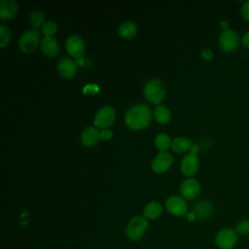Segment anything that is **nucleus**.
<instances>
[{
	"label": "nucleus",
	"instance_id": "2",
	"mask_svg": "<svg viewBox=\"0 0 249 249\" xmlns=\"http://www.w3.org/2000/svg\"><path fill=\"white\" fill-rule=\"evenodd\" d=\"M145 98L153 104H160L165 96L164 84L160 79H151L148 81L143 89Z\"/></svg>",
	"mask_w": 249,
	"mask_h": 249
},
{
	"label": "nucleus",
	"instance_id": "25",
	"mask_svg": "<svg viewBox=\"0 0 249 249\" xmlns=\"http://www.w3.org/2000/svg\"><path fill=\"white\" fill-rule=\"evenodd\" d=\"M42 31L45 34V36L53 37V35H54L56 33V31H57V25H56V23L54 21L48 20L42 26Z\"/></svg>",
	"mask_w": 249,
	"mask_h": 249
},
{
	"label": "nucleus",
	"instance_id": "30",
	"mask_svg": "<svg viewBox=\"0 0 249 249\" xmlns=\"http://www.w3.org/2000/svg\"><path fill=\"white\" fill-rule=\"evenodd\" d=\"M241 42H242V45L249 49V30L242 36V39H241Z\"/></svg>",
	"mask_w": 249,
	"mask_h": 249
},
{
	"label": "nucleus",
	"instance_id": "9",
	"mask_svg": "<svg viewBox=\"0 0 249 249\" xmlns=\"http://www.w3.org/2000/svg\"><path fill=\"white\" fill-rule=\"evenodd\" d=\"M65 48L67 53L74 58L80 59L82 58L85 53V42L78 35H71L66 39Z\"/></svg>",
	"mask_w": 249,
	"mask_h": 249
},
{
	"label": "nucleus",
	"instance_id": "5",
	"mask_svg": "<svg viewBox=\"0 0 249 249\" xmlns=\"http://www.w3.org/2000/svg\"><path fill=\"white\" fill-rule=\"evenodd\" d=\"M116 121V111L112 106H103L101 107L93 120V124L96 127L102 129L109 128Z\"/></svg>",
	"mask_w": 249,
	"mask_h": 249
},
{
	"label": "nucleus",
	"instance_id": "11",
	"mask_svg": "<svg viewBox=\"0 0 249 249\" xmlns=\"http://www.w3.org/2000/svg\"><path fill=\"white\" fill-rule=\"evenodd\" d=\"M199 166V160L196 156V153L189 152L186 156H184L181 161V171L187 177L194 176Z\"/></svg>",
	"mask_w": 249,
	"mask_h": 249
},
{
	"label": "nucleus",
	"instance_id": "4",
	"mask_svg": "<svg viewBox=\"0 0 249 249\" xmlns=\"http://www.w3.org/2000/svg\"><path fill=\"white\" fill-rule=\"evenodd\" d=\"M39 43H41L39 31L29 29L20 35L18 39V48L22 53H29L37 49Z\"/></svg>",
	"mask_w": 249,
	"mask_h": 249
},
{
	"label": "nucleus",
	"instance_id": "19",
	"mask_svg": "<svg viewBox=\"0 0 249 249\" xmlns=\"http://www.w3.org/2000/svg\"><path fill=\"white\" fill-rule=\"evenodd\" d=\"M192 146L193 145L191 143V140L184 136H179L174 138L171 143V149L178 154H184L187 152L189 153Z\"/></svg>",
	"mask_w": 249,
	"mask_h": 249
},
{
	"label": "nucleus",
	"instance_id": "12",
	"mask_svg": "<svg viewBox=\"0 0 249 249\" xmlns=\"http://www.w3.org/2000/svg\"><path fill=\"white\" fill-rule=\"evenodd\" d=\"M56 69L62 78L72 79L77 73V63L70 57L64 56L58 60Z\"/></svg>",
	"mask_w": 249,
	"mask_h": 249
},
{
	"label": "nucleus",
	"instance_id": "26",
	"mask_svg": "<svg viewBox=\"0 0 249 249\" xmlns=\"http://www.w3.org/2000/svg\"><path fill=\"white\" fill-rule=\"evenodd\" d=\"M235 231L242 235H249V220H241L235 226Z\"/></svg>",
	"mask_w": 249,
	"mask_h": 249
},
{
	"label": "nucleus",
	"instance_id": "18",
	"mask_svg": "<svg viewBox=\"0 0 249 249\" xmlns=\"http://www.w3.org/2000/svg\"><path fill=\"white\" fill-rule=\"evenodd\" d=\"M137 33V26L133 21L125 20L122 22L118 29V34L121 38L125 40L132 39Z\"/></svg>",
	"mask_w": 249,
	"mask_h": 249
},
{
	"label": "nucleus",
	"instance_id": "17",
	"mask_svg": "<svg viewBox=\"0 0 249 249\" xmlns=\"http://www.w3.org/2000/svg\"><path fill=\"white\" fill-rule=\"evenodd\" d=\"M100 139V131L97 129V127L94 126H89L85 128L81 134V140L82 143L87 147H92Z\"/></svg>",
	"mask_w": 249,
	"mask_h": 249
},
{
	"label": "nucleus",
	"instance_id": "16",
	"mask_svg": "<svg viewBox=\"0 0 249 249\" xmlns=\"http://www.w3.org/2000/svg\"><path fill=\"white\" fill-rule=\"evenodd\" d=\"M18 12V3L15 0L0 1V18L7 20L13 18Z\"/></svg>",
	"mask_w": 249,
	"mask_h": 249
},
{
	"label": "nucleus",
	"instance_id": "6",
	"mask_svg": "<svg viewBox=\"0 0 249 249\" xmlns=\"http://www.w3.org/2000/svg\"><path fill=\"white\" fill-rule=\"evenodd\" d=\"M216 245L220 249H231L237 242V234L235 230L225 228L218 231L215 237Z\"/></svg>",
	"mask_w": 249,
	"mask_h": 249
},
{
	"label": "nucleus",
	"instance_id": "14",
	"mask_svg": "<svg viewBox=\"0 0 249 249\" xmlns=\"http://www.w3.org/2000/svg\"><path fill=\"white\" fill-rule=\"evenodd\" d=\"M42 53L48 57H54L59 53L60 46L54 37L45 36L40 43Z\"/></svg>",
	"mask_w": 249,
	"mask_h": 249
},
{
	"label": "nucleus",
	"instance_id": "8",
	"mask_svg": "<svg viewBox=\"0 0 249 249\" xmlns=\"http://www.w3.org/2000/svg\"><path fill=\"white\" fill-rule=\"evenodd\" d=\"M165 207L167 211L178 217L188 214V205L185 199L179 196H171L165 201Z\"/></svg>",
	"mask_w": 249,
	"mask_h": 249
},
{
	"label": "nucleus",
	"instance_id": "1",
	"mask_svg": "<svg viewBox=\"0 0 249 249\" xmlns=\"http://www.w3.org/2000/svg\"><path fill=\"white\" fill-rule=\"evenodd\" d=\"M152 120L151 109L146 104H135L125 113L124 122L133 130H141L149 125Z\"/></svg>",
	"mask_w": 249,
	"mask_h": 249
},
{
	"label": "nucleus",
	"instance_id": "21",
	"mask_svg": "<svg viewBox=\"0 0 249 249\" xmlns=\"http://www.w3.org/2000/svg\"><path fill=\"white\" fill-rule=\"evenodd\" d=\"M154 117L159 124H166L171 120V112L166 106L159 105L154 111Z\"/></svg>",
	"mask_w": 249,
	"mask_h": 249
},
{
	"label": "nucleus",
	"instance_id": "32",
	"mask_svg": "<svg viewBox=\"0 0 249 249\" xmlns=\"http://www.w3.org/2000/svg\"><path fill=\"white\" fill-rule=\"evenodd\" d=\"M187 216H188V219H189L190 221H194V220H196V215H195L193 212H190V213H188V214H187Z\"/></svg>",
	"mask_w": 249,
	"mask_h": 249
},
{
	"label": "nucleus",
	"instance_id": "20",
	"mask_svg": "<svg viewBox=\"0 0 249 249\" xmlns=\"http://www.w3.org/2000/svg\"><path fill=\"white\" fill-rule=\"evenodd\" d=\"M162 212V206L158 201H151L146 204L143 210V216L146 219L155 220L160 216Z\"/></svg>",
	"mask_w": 249,
	"mask_h": 249
},
{
	"label": "nucleus",
	"instance_id": "15",
	"mask_svg": "<svg viewBox=\"0 0 249 249\" xmlns=\"http://www.w3.org/2000/svg\"><path fill=\"white\" fill-rule=\"evenodd\" d=\"M192 212L196 215V219L206 220L212 216L213 206L207 200H199L194 205Z\"/></svg>",
	"mask_w": 249,
	"mask_h": 249
},
{
	"label": "nucleus",
	"instance_id": "28",
	"mask_svg": "<svg viewBox=\"0 0 249 249\" xmlns=\"http://www.w3.org/2000/svg\"><path fill=\"white\" fill-rule=\"evenodd\" d=\"M200 55L206 61H210L213 58V53L210 49H203L200 53Z\"/></svg>",
	"mask_w": 249,
	"mask_h": 249
},
{
	"label": "nucleus",
	"instance_id": "29",
	"mask_svg": "<svg viewBox=\"0 0 249 249\" xmlns=\"http://www.w3.org/2000/svg\"><path fill=\"white\" fill-rule=\"evenodd\" d=\"M112 137H113V133H112V131H111L110 129L106 128V129H102V130L100 131V138H101L102 140L108 141V140H110Z\"/></svg>",
	"mask_w": 249,
	"mask_h": 249
},
{
	"label": "nucleus",
	"instance_id": "7",
	"mask_svg": "<svg viewBox=\"0 0 249 249\" xmlns=\"http://www.w3.org/2000/svg\"><path fill=\"white\" fill-rule=\"evenodd\" d=\"M218 43L220 48L226 52L231 53L237 49L239 44V37L237 33L233 29H227L222 31V33L219 36Z\"/></svg>",
	"mask_w": 249,
	"mask_h": 249
},
{
	"label": "nucleus",
	"instance_id": "10",
	"mask_svg": "<svg viewBox=\"0 0 249 249\" xmlns=\"http://www.w3.org/2000/svg\"><path fill=\"white\" fill-rule=\"evenodd\" d=\"M173 163L172 156L167 152H160L152 161L151 167L156 173L166 172Z\"/></svg>",
	"mask_w": 249,
	"mask_h": 249
},
{
	"label": "nucleus",
	"instance_id": "27",
	"mask_svg": "<svg viewBox=\"0 0 249 249\" xmlns=\"http://www.w3.org/2000/svg\"><path fill=\"white\" fill-rule=\"evenodd\" d=\"M240 13H241L242 18L245 20L249 21V1H246L242 4L241 9H240Z\"/></svg>",
	"mask_w": 249,
	"mask_h": 249
},
{
	"label": "nucleus",
	"instance_id": "31",
	"mask_svg": "<svg viewBox=\"0 0 249 249\" xmlns=\"http://www.w3.org/2000/svg\"><path fill=\"white\" fill-rule=\"evenodd\" d=\"M220 26L223 29V31L227 30V29H229V22L227 20H221L220 21Z\"/></svg>",
	"mask_w": 249,
	"mask_h": 249
},
{
	"label": "nucleus",
	"instance_id": "24",
	"mask_svg": "<svg viewBox=\"0 0 249 249\" xmlns=\"http://www.w3.org/2000/svg\"><path fill=\"white\" fill-rule=\"evenodd\" d=\"M11 40V31L10 29L2 24L0 26V48H5Z\"/></svg>",
	"mask_w": 249,
	"mask_h": 249
},
{
	"label": "nucleus",
	"instance_id": "13",
	"mask_svg": "<svg viewBox=\"0 0 249 249\" xmlns=\"http://www.w3.org/2000/svg\"><path fill=\"white\" fill-rule=\"evenodd\" d=\"M200 191L199 183L193 178L185 179L180 185V194L183 198L194 199L197 196Z\"/></svg>",
	"mask_w": 249,
	"mask_h": 249
},
{
	"label": "nucleus",
	"instance_id": "22",
	"mask_svg": "<svg viewBox=\"0 0 249 249\" xmlns=\"http://www.w3.org/2000/svg\"><path fill=\"white\" fill-rule=\"evenodd\" d=\"M29 22L34 30H38L46 22L45 21V14L39 9L33 10L29 14Z\"/></svg>",
	"mask_w": 249,
	"mask_h": 249
},
{
	"label": "nucleus",
	"instance_id": "23",
	"mask_svg": "<svg viewBox=\"0 0 249 249\" xmlns=\"http://www.w3.org/2000/svg\"><path fill=\"white\" fill-rule=\"evenodd\" d=\"M171 143H172V141H171L170 137L166 133H163V132L159 133L155 138L156 148L160 152H166V150L171 147Z\"/></svg>",
	"mask_w": 249,
	"mask_h": 249
},
{
	"label": "nucleus",
	"instance_id": "3",
	"mask_svg": "<svg viewBox=\"0 0 249 249\" xmlns=\"http://www.w3.org/2000/svg\"><path fill=\"white\" fill-rule=\"evenodd\" d=\"M148 221L144 216H134L132 217L125 229V233L128 239L136 241L142 238L146 230L148 229Z\"/></svg>",
	"mask_w": 249,
	"mask_h": 249
}]
</instances>
